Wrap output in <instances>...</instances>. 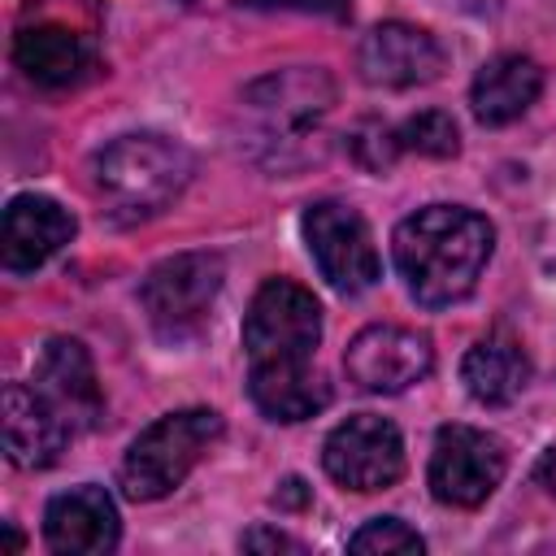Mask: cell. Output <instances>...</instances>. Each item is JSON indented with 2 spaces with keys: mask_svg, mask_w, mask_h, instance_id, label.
I'll list each match as a JSON object with an SVG mask.
<instances>
[{
  "mask_svg": "<svg viewBox=\"0 0 556 556\" xmlns=\"http://www.w3.org/2000/svg\"><path fill=\"white\" fill-rule=\"evenodd\" d=\"M491 248V222L460 204H426L408 213L391 235L395 269L408 295L426 308H447L465 300L482 278Z\"/></svg>",
  "mask_w": 556,
  "mask_h": 556,
  "instance_id": "1",
  "label": "cell"
},
{
  "mask_svg": "<svg viewBox=\"0 0 556 556\" xmlns=\"http://www.w3.org/2000/svg\"><path fill=\"white\" fill-rule=\"evenodd\" d=\"M191 152L165 135H122L91 161V182L117 222H143L169 208L191 182Z\"/></svg>",
  "mask_w": 556,
  "mask_h": 556,
  "instance_id": "2",
  "label": "cell"
},
{
  "mask_svg": "<svg viewBox=\"0 0 556 556\" xmlns=\"http://www.w3.org/2000/svg\"><path fill=\"white\" fill-rule=\"evenodd\" d=\"M334 104V83L321 65H291L256 78L243 87V122H248V143L269 161L287 165V152L300 148L308 135H317L321 117Z\"/></svg>",
  "mask_w": 556,
  "mask_h": 556,
  "instance_id": "3",
  "label": "cell"
},
{
  "mask_svg": "<svg viewBox=\"0 0 556 556\" xmlns=\"http://www.w3.org/2000/svg\"><path fill=\"white\" fill-rule=\"evenodd\" d=\"M222 439V417L213 408H178L152 421L122 460V491L139 504L169 495L200 465V456Z\"/></svg>",
  "mask_w": 556,
  "mask_h": 556,
  "instance_id": "4",
  "label": "cell"
},
{
  "mask_svg": "<svg viewBox=\"0 0 556 556\" xmlns=\"http://www.w3.org/2000/svg\"><path fill=\"white\" fill-rule=\"evenodd\" d=\"M222 278H226V265L217 252H178V256L152 265V274L139 287L152 330L169 343L200 334L208 321V308L222 291Z\"/></svg>",
  "mask_w": 556,
  "mask_h": 556,
  "instance_id": "5",
  "label": "cell"
},
{
  "mask_svg": "<svg viewBox=\"0 0 556 556\" xmlns=\"http://www.w3.org/2000/svg\"><path fill=\"white\" fill-rule=\"evenodd\" d=\"M321 339V304L313 291L287 278H269L243 317V352L248 365L261 361H313V348Z\"/></svg>",
  "mask_w": 556,
  "mask_h": 556,
  "instance_id": "6",
  "label": "cell"
},
{
  "mask_svg": "<svg viewBox=\"0 0 556 556\" xmlns=\"http://www.w3.org/2000/svg\"><path fill=\"white\" fill-rule=\"evenodd\" d=\"M304 243L321 278L343 295L369 291L382 274L365 217L343 200H317L304 208Z\"/></svg>",
  "mask_w": 556,
  "mask_h": 556,
  "instance_id": "7",
  "label": "cell"
},
{
  "mask_svg": "<svg viewBox=\"0 0 556 556\" xmlns=\"http://www.w3.org/2000/svg\"><path fill=\"white\" fill-rule=\"evenodd\" d=\"M508 469V447L504 439H495L491 430L478 426H443L434 434V452H430V491L439 504L452 508H478Z\"/></svg>",
  "mask_w": 556,
  "mask_h": 556,
  "instance_id": "8",
  "label": "cell"
},
{
  "mask_svg": "<svg viewBox=\"0 0 556 556\" xmlns=\"http://www.w3.org/2000/svg\"><path fill=\"white\" fill-rule=\"evenodd\" d=\"M321 465L348 491H387L404 473V439L387 417L356 413L326 434Z\"/></svg>",
  "mask_w": 556,
  "mask_h": 556,
  "instance_id": "9",
  "label": "cell"
},
{
  "mask_svg": "<svg viewBox=\"0 0 556 556\" xmlns=\"http://www.w3.org/2000/svg\"><path fill=\"white\" fill-rule=\"evenodd\" d=\"M343 369L369 395H400L434 369V348L408 326H365L348 343Z\"/></svg>",
  "mask_w": 556,
  "mask_h": 556,
  "instance_id": "10",
  "label": "cell"
},
{
  "mask_svg": "<svg viewBox=\"0 0 556 556\" xmlns=\"http://www.w3.org/2000/svg\"><path fill=\"white\" fill-rule=\"evenodd\" d=\"M443 48L430 30L408 22H382L361 39L356 70L369 87H421L443 74Z\"/></svg>",
  "mask_w": 556,
  "mask_h": 556,
  "instance_id": "11",
  "label": "cell"
},
{
  "mask_svg": "<svg viewBox=\"0 0 556 556\" xmlns=\"http://www.w3.org/2000/svg\"><path fill=\"white\" fill-rule=\"evenodd\" d=\"M13 61L39 87H74L96 70V39L65 17L22 22L13 35Z\"/></svg>",
  "mask_w": 556,
  "mask_h": 556,
  "instance_id": "12",
  "label": "cell"
},
{
  "mask_svg": "<svg viewBox=\"0 0 556 556\" xmlns=\"http://www.w3.org/2000/svg\"><path fill=\"white\" fill-rule=\"evenodd\" d=\"M122 521H117V504L104 486H70L61 495L48 500L43 513V539L52 552L61 556H104L117 547Z\"/></svg>",
  "mask_w": 556,
  "mask_h": 556,
  "instance_id": "13",
  "label": "cell"
},
{
  "mask_svg": "<svg viewBox=\"0 0 556 556\" xmlns=\"http://www.w3.org/2000/svg\"><path fill=\"white\" fill-rule=\"evenodd\" d=\"M74 239V217L52 195H13L4 208V269L9 274H35L43 261H52Z\"/></svg>",
  "mask_w": 556,
  "mask_h": 556,
  "instance_id": "14",
  "label": "cell"
},
{
  "mask_svg": "<svg viewBox=\"0 0 556 556\" xmlns=\"http://www.w3.org/2000/svg\"><path fill=\"white\" fill-rule=\"evenodd\" d=\"M70 434H74L70 421L39 387H26V382L4 387V452L17 469L52 465Z\"/></svg>",
  "mask_w": 556,
  "mask_h": 556,
  "instance_id": "15",
  "label": "cell"
},
{
  "mask_svg": "<svg viewBox=\"0 0 556 556\" xmlns=\"http://www.w3.org/2000/svg\"><path fill=\"white\" fill-rule=\"evenodd\" d=\"M35 378H39L35 387L61 408V417L70 421V430H87V426L100 421L104 395H100L91 356H87V348H83L78 339H65V334L48 339Z\"/></svg>",
  "mask_w": 556,
  "mask_h": 556,
  "instance_id": "16",
  "label": "cell"
},
{
  "mask_svg": "<svg viewBox=\"0 0 556 556\" xmlns=\"http://www.w3.org/2000/svg\"><path fill=\"white\" fill-rule=\"evenodd\" d=\"M248 395L274 421H304L330 404V382L308 361H261L248 365Z\"/></svg>",
  "mask_w": 556,
  "mask_h": 556,
  "instance_id": "17",
  "label": "cell"
},
{
  "mask_svg": "<svg viewBox=\"0 0 556 556\" xmlns=\"http://www.w3.org/2000/svg\"><path fill=\"white\" fill-rule=\"evenodd\" d=\"M539 91H543V70L521 52H504L478 70V78L469 87V104H473L478 122L508 126L539 100Z\"/></svg>",
  "mask_w": 556,
  "mask_h": 556,
  "instance_id": "18",
  "label": "cell"
},
{
  "mask_svg": "<svg viewBox=\"0 0 556 556\" xmlns=\"http://www.w3.org/2000/svg\"><path fill=\"white\" fill-rule=\"evenodd\" d=\"M460 382H465V391H469L478 404H491V408L513 404V400L526 391V382H530V356L521 352V343H517L513 334L495 330V334L478 339V343L465 352V361H460Z\"/></svg>",
  "mask_w": 556,
  "mask_h": 556,
  "instance_id": "19",
  "label": "cell"
},
{
  "mask_svg": "<svg viewBox=\"0 0 556 556\" xmlns=\"http://www.w3.org/2000/svg\"><path fill=\"white\" fill-rule=\"evenodd\" d=\"M395 139L404 152H421V156H456L460 152V130L443 109H426L417 117H408L404 126H395Z\"/></svg>",
  "mask_w": 556,
  "mask_h": 556,
  "instance_id": "20",
  "label": "cell"
},
{
  "mask_svg": "<svg viewBox=\"0 0 556 556\" xmlns=\"http://www.w3.org/2000/svg\"><path fill=\"white\" fill-rule=\"evenodd\" d=\"M348 552H356V556H421L426 543H421V534L408 521H400V517H374V521H365L348 539Z\"/></svg>",
  "mask_w": 556,
  "mask_h": 556,
  "instance_id": "21",
  "label": "cell"
},
{
  "mask_svg": "<svg viewBox=\"0 0 556 556\" xmlns=\"http://www.w3.org/2000/svg\"><path fill=\"white\" fill-rule=\"evenodd\" d=\"M348 148H352V156H356L365 169H374V174H382V169L404 152L400 139H395V130L382 126V122H361V126L348 135Z\"/></svg>",
  "mask_w": 556,
  "mask_h": 556,
  "instance_id": "22",
  "label": "cell"
},
{
  "mask_svg": "<svg viewBox=\"0 0 556 556\" xmlns=\"http://www.w3.org/2000/svg\"><path fill=\"white\" fill-rule=\"evenodd\" d=\"M239 547L243 552H304L291 534H282V530H269V526H256V530H248L243 539H239Z\"/></svg>",
  "mask_w": 556,
  "mask_h": 556,
  "instance_id": "23",
  "label": "cell"
},
{
  "mask_svg": "<svg viewBox=\"0 0 556 556\" xmlns=\"http://www.w3.org/2000/svg\"><path fill=\"white\" fill-rule=\"evenodd\" d=\"M534 482H539L547 495H556V447H547V452L539 456V465H534Z\"/></svg>",
  "mask_w": 556,
  "mask_h": 556,
  "instance_id": "24",
  "label": "cell"
},
{
  "mask_svg": "<svg viewBox=\"0 0 556 556\" xmlns=\"http://www.w3.org/2000/svg\"><path fill=\"white\" fill-rule=\"evenodd\" d=\"M269 4H300V9H330V13L348 9V0H269Z\"/></svg>",
  "mask_w": 556,
  "mask_h": 556,
  "instance_id": "25",
  "label": "cell"
}]
</instances>
